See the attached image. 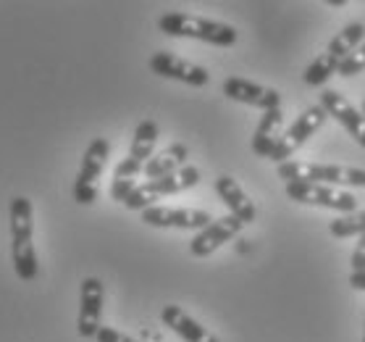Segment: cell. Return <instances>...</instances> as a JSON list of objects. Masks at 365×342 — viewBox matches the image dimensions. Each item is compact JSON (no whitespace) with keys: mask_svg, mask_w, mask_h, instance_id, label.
Instances as JSON below:
<instances>
[{"mask_svg":"<svg viewBox=\"0 0 365 342\" xmlns=\"http://www.w3.org/2000/svg\"><path fill=\"white\" fill-rule=\"evenodd\" d=\"M11 218V258L14 271L21 282H34L40 274L37 251H34V221H32V201L24 195L11 198L9 206Z\"/></svg>","mask_w":365,"mask_h":342,"instance_id":"1","label":"cell"},{"mask_svg":"<svg viewBox=\"0 0 365 342\" xmlns=\"http://www.w3.org/2000/svg\"><path fill=\"white\" fill-rule=\"evenodd\" d=\"M158 29L168 37H192V40H202L218 48H232L237 42V29L232 24L216 21V19L192 16L184 11H168L158 19Z\"/></svg>","mask_w":365,"mask_h":342,"instance_id":"2","label":"cell"},{"mask_svg":"<svg viewBox=\"0 0 365 342\" xmlns=\"http://www.w3.org/2000/svg\"><path fill=\"white\" fill-rule=\"evenodd\" d=\"M276 176L284 182H310L329 187H365V169L336 166V164H313V161H287L279 164Z\"/></svg>","mask_w":365,"mask_h":342,"instance_id":"3","label":"cell"},{"mask_svg":"<svg viewBox=\"0 0 365 342\" xmlns=\"http://www.w3.org/2000/svg\"><path fill=\"white\" fill-rule=\"evenodd\" d=\"M363 37H365V24H360V21H352V24H347L341 32H336V37L329 42V48L305 69V84L321 87V84L329 82L334 74H339L341 64L363 45Z\"/></svg>","mask_w":365,"mask_h":342,"instance_id":"4","label":"cell"},{"mask_svg":"<svg viewBox=\"0 0 365 342\" xmlns=\"http://www.w3.org/2000/svg\"><path fill=\"white\" fill-rule=\"evenodd\" d=\"M200 182V169L197 166H184L179 171L168 176H160V179H148L145 184H137L134 192L124 201V206L129 211H148L155 206V201L166 198V195H176V192H184L195 187Z\"/></svg>","mask_w":365,"mask_h":342,"instance_id":"5","label":"cell"},{"mask_svg":"<svg viewBox=\"0 0 365 342\" xmlns=\"http://www.w3.org/2000/svg\"><path fill=\"white\" fill-rule=\"evenodd\" d=\"M110 156V142L106 137H95V140L87 145L82 159V166H79V174L74 179V201L79 206H92L98 201V184L100 174L106 169V161Z\"/></svg>","mask_w":365,"mask_h":342,"instance_id":"6","label":"cell"},{"mask_svg":"<svg viewBox=\"0 0 365 342\" xmlns=\"http://www.w3.org/2000/svg\"><path fill=\"white\" fill-rule=\"evenodd\" d=\"M287 195L294 203H302V206H321V208H331L339 211V213L357 211V198L352 192H344L339 187H329V184L287 182Z\"/></svg>","mask_w":365,"mask_h":342,"instance_id":"7","label":"cell"},{"mask_svg":"<svg viewBox=\"0 0 365 342\" xmlns=\"http://www.w3.org/2000/svg\"><path fill=\"white\" fill-rule=\"evenodd\" d=\"M326 119H329V114H326L321 106H310L307 111H302V114L294 119V124L279 137L274 153H271V161L287 164V161L292 159V153L297 151L299 145H305L307 137H313V134L326 124Z\"/></svg>","mask_w":365,"mask_h":342,"instance_id":"8","label":"cell"},{"mask_svg":"<svg viewBox=\"0 0 365 342\" xmlns=\"http://www.w3.org/2000/svg\"><path fill=\"white\" fill-rule=\"evenodd\" d=\"M155 142H158V124L153 119H145L137 124L132 137V148H129V156H126L121 164L113 171V179H134V176L145 171V164L153 159V151H155Z\"/></svg>","mask_w":365,"mask_h":342,"instance_id":"9","label":"cell"},{"mask_svg":"<svg viewBox=\"0 0 365 342\" xmlns=\"http://www.w3.org/2000/svg\"><path fill=\"white\" fill-rule=\"evenodd\" d=\"M103 301H106V287L98 276H87L79 287V318H76V332L84 340H95L103 329Z\"/></svg>","mask_w":365,"mask_h":342,"instance_id":"10","label":"cell"},{"mask_svg":"<svg viewBox=\"0 0 365 342\" xmlns=\"http://www.w3.org/2000/svg\"><path fill=\"white\" fill-rule=\"evenodd\" d=\"M142 221L148 226H158V229H205L213 224V216L207 211L200 208H166V206H153V208L142 211Z\"/></svg>","mask_w":365,"mask_h":342,"instance_id":"11","label":"cell"},{"mask_svg":"<svg viewBox=\"0 0 365 342\" xmlns=\"http://www.w3.org/2000/svg\"><path fill=\"white\" fill-rule=\"evenodd\" d=\"M150 71L158 76H166V79L190 84V87H205L210 82V74H207L205 66L190 64V61L179 59V56L168 51H158L150 56Z\"/></svg>","mask_w":365,"mask_h":342,"instance_id":"12","label":"cell"},{"mask_svg":"<svg viewBox=\"0 0 365 342\" xmlns=\"http://www.w3.org/2000/svg\"><path fill=\"white\" fill-rule=\"evenodd\" d=\"M224 95L229 101L245 103V106H252V109H260L263 114L266 111L282 109V95L274 87H263V84H255L250 79H242V76H229L224 82Z\"/></svg>","mask_w":365,"mask_h":342,"instance_id":"13","label":"cell"},{"mask_svg":"<svg viewBox=\"0 0 365 342\" xmlns=\"http://www.w3.org/2000/svg\"><path fill=\"white\" fill-rule=\"evenodd\" d=\"M321 109L329 114L331 119H336L344 129L349 132V137L360 145V148H365V116L363 111H357L352 103L341 95V92L336 90H324L321 92V103H318Z\"/></svg>","mask_w":365,"mask_h":342,"instance_id":"14","label":"cell"},{"mask_svg":"<svg viewBox=\"0 0 365 342\" xmlns=\"http://www.w3.org/2000/svg\"><path fill=\"white\" fill-rule=\"evenodd\" d=\"M242 221L237 216H221V218H213V224H207L205 229H200L190 242V253L195 258H205L210 256L213 251H218L224 242H229L232 237L242 232Z\"/></svg>","mask_w":365,"mask_h":342,"instance_id":"15","label":"cell"},{"mask_svg":"<svg viewBox=\"0 0 365 342\" xmlns=\"http://www.w3.org/2000/svg\"><path fill=\"white\" fill-rule=\"evenodd\" d=\"M213 187H216V195L224 201V206L229 208V213H232V216L240 218L245 226L255 221V216H257L255 203L245 195V190L240 187V182H237V179H232V176L224 174V176H218Z\"/></svg>","mask_w":365,"mask_h":342,"instance_id":"16","label":"cell"},{"mask_svg":"<svg viewBox=\"0 0 365 342\" xmlns=\"http://www.w3.org/2000/svg\"><path fill=\"white\" fill-rule=\"evenodd\" d=\"M160 321L171 329L174 334H179L184 342H221L213 332H207L205 326L195 321V318L187 313L179 306H166L160 311Z\"/></svg>","mask_w":365,"mask_h":342,"instance_id":"17","label":"cell"},{"mask_svg":"<svg viewBox=\"0 0 365 342\" xmlns=\"http://www.w3.org/2000/svg\"><path fill=\"white\" fill-rule=\"evenodd\" d=\"M282 126H284L282 109L266 111V114L260 116V121H257V129H255V134H252V142H250V145H252V153L260 156V159H271L276 142H279V137L284 134Z\"/></svg>","mask_w":365,"mask_h":342,"instance_id":"18","label":"cell"},{"mask_svg":"<svg viewBox=\"0 0 365 342\" xmlns=\"http://www.w3.org/2000/svg\"><path fill=\"white\" fill-rule=\"evenodd\" d=\"M187 159H190V148L184 142H174V145H168L166 151H160L158 156H153L145 164V176L148 179H160V176L174 174V171L187 166Z\"/></svg>","mask_w":365,"mask_h":342,"instance_id":"19","label":"cell"},{"mask_svg":"<svg viewBox=\"0 0 365 342\" xmlns=\"http://www.w3.org/2000/svg\"><path fill=\"white\" fill-rule=\"evenodd\" d=\"M329 232L339 240L347 237H363L365 234V211H352V213H341L329 224Z\"/></svg>","mask_w":365,"mask_h":342,"instance_id":"20","label":"cell"},{"mask_svg":"<svg viewBox=\"0 0 365 342\" xmlns=\"http://www.w3.org/2000/svg\"><path fill=\"white\" fill-rule=\"evenodd\" d=\"M363 69H365V42L357 48L355 53H352V56H349L347 61H344V64H341L339 74L341 76H355V74H360Z\"/></svg>","mask_w":365,"mask_h":342,"instance_id":"21","label":"cell"},{"mask_svg":"<svg viewBox=\"0 0 365 342\" xmlns=\"http://www.w3.org/2000/svg\"><path fill=\"white\" fill-rule=\"evenodd\" d=\"M134 187H137L134 179H113V182H110V198L118 203H124L134 192Z\"/></svg>","mask_w":365,"mask_h":342,"instance_id":"22","label":"cell"},{"mask_svg":"<svg viewBox=\"0 0 365 342\" xmlns=\"http://www.w3.org/2000/svg\"><path fill=\"white\" fill-rule=\"evenodd\" d=\"M95 342H140V340H134V337H129V334H124V332H118L113 326H103L98 332V337H95Z\"/></svg>","mask_w":365,"mask_h":342,"instance_id":"23","label":"cell"},{"mask_svg":"<svg viewBox=\"0 0 365 342\" xmlns=\"http://www.w3.org/2000/svg\"><path fill=\"white\" fill-rule=\"evenodd\" d=\"M365 268V234L357 237L355 253H352V271H363Z\"/></svg>","mask_w":365,"mask_h":342,"instance_id":"24","label":"cell"},{"mask_svg":"<svg viewBox=\"0 0 365 342\" xmlns=\"http://www.w3.org/2000/svg\"><path fill=\"white\" fill-rule=\"evenodd\" d=\"M349 284H352L355 290L365 292V268L363 271H352V274H349Z\"/></svg>","mask_w":365,"mask_h":342,"instance_id":"25","label":"cell"},{"mask_svg":"<svg viewBox=\"0 0 365 342\" xmlns=\"http://www.w3.org/2000/svg\"><path fill=\"white\" fill-rule=\"evenodd\" d=\"M363 324H365V318H363ZM363 342H365V326H363Z\"/></svg>","mask_w":365,"mask_h":342,"instance_id":"26","label":"cell"},{"mask_svg":"<svg viewBox=\"0 0 365 342\" xmlns=\"http://www.w3.org/2000/svg\"><path fill=\"white\" fill-rule=\"evenodd\" d=\"M363 116H365V101H363Z\"/></svg>","mask_w":365,"mask_h":342,"instance_id":"27","label":"cell"}]
</instances>
